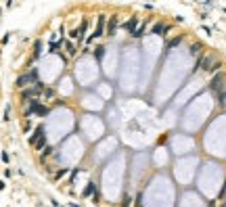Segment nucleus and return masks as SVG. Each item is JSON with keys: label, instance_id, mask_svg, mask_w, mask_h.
<instances>
[{"label": "nucleus", "instance_id": "nucleus-15", "mask_svg": "<svg viewBox=\"0 0 226 207\" xmlns=\"http://www.w3.org/2000/svg\"><path fill=\"white\" fill-rule=\"evenodd\" d=\"M220 105L226 107V92H220Z\"/></svg>", "mask_w": 226, "mask_h": 207}, {"label": "nucleus", "instance_id": "nucleus-8", "mask_svg": "<svg viewBox=\"0 0 226 207\" xmlns=\"http://www.w3.org/2000/svg\"><path fill=\"white\" fill-rule=\"evenodd\" d=\"M44 136V128L40 125V128H36V132L29 136V144H38V138H42Z\"/></svg>", "mask_w": 226, "mask_h": 207}, {"label": "nucleus", "instance_id": "nucleus-7", "mask_svg": "<svg viewBox=\"0 0 226 207\" xmlns=\"http://www.w3.org/2000/svg\"><path fill=\"white\" fill-rule=\"evenodd\" d=\"M168 29H170V27H168L166 23H155V25H153V34H155V36H163V34H168Z\"/></svg>", "mask_w": 226, "mask_h": 207}, {"label": "nucleus", "instance_id": "nucleus-11", "mask_svg": "<svg viewBox=\"0 0 226 207\" xmlns=\"http://www.w3.org/2000/svg\"><path fill=\"white\" fill-rule=\"evenodd\" d=\"M201 48H203V44H201V42H195V44L190 46V54H201Z\"/></svg>", "mask_w": 226, "mask_h": 207}, {"label": "nucleus", "instance_id": "nucleus-18", "mask_svg": "<svg viewBox=\"0 0 226 207\" xmlns=\"http://www.w3.org/2000/svg\"><path fill=\"white\" fill-rule=\"evenodd\" d=\"M178 42H180V38H174V40H172V42H170V44H168V48H172V46H176Z\"/></svg>", "mask_w": 226, "mask_h": 207}, {"label": "nucleus", "instance_id": "nucleus-12", "mask_svg": "<svg viewBox=\"0 0 226 207\" xmlns=\"http://www.w3.org/2000/svg\"><path fill=\"white\" fill-rule=\"evenodd\" d=\"M65 48H67V54H76V44H73L71 40L65 42Z\"/></svg>", "mask_w": 226, "mask_h": 207}, {"label": "nucleus", "instance_id": "nucleus-4", "mask_svg": "<svg viewBox=\"0 0 226 207\" xmlns=\"http://www.w3.org/2000/svg\"><path fill=\"white\" fill-rule=\"evenodd\" d=\"M40 92H42V86L38 84V86H34V88L25 90V92H23V98H25V100H32V103H36V96H38Z\"/></svg>", "mask_w": 226, "mask_h": 207}, {"label": "nucleus", "instance_id": "nucleus-19", "mask_svg": "<svg viewBox=\"0 0 226 207\" xmlns=\"http://www.w3.org/2000/svg\"><path fill=\"white\" fill-rule=\"evenodd\" d=\"M8 117H11V109H8V107H6V109H4V122H6V119H8Z\"/></svg>", "mask_w": 226, "mask_h": 207}, {"label": "nucleus", "instance_id": "nucleus-13", "mask_svg": "<svg viewBox=\"0 0 226 207\" xmlns=\"http://www.w3.org/2000/svg\"><path fill=\"white\" fill-rule=\"evenodd\" d=\"M144 29H147V25H144V23H140V25L136 27V32H134V34H132V36H134V38H140V36L144 34Z\"/></svg>", "mask_w": 226, "mask_h": 207}, {"label": "nucleus", "instance_id": "nucleus-9", "mask_svg": "<svg viewBox=\"0 0 226 207\" xmlns=\"http://www.w3.org/2000/svg\"><path fill=\"white\" fill-rule=\"evenodd\" d=\"M115 29H117V15H113V17L109 19V23H107V34L111 36V34H115Z\"/></svg>", "mask_w": 226, "mask_h": 207}, {"label": "nucleus", "instance_id": "nucleus-10", "mask_svg": "<svg viewBox=\"0 0 226 207\" xmlns=\"http://www.w3.org/2000/svg\"><path fill=\"white\" fill-rule=\"evenodd\" d=\"M124 27H126V32L134 34V32H136V19H130V21H128V23H126Z\"/></svg>", "mask_w": 226, "mask_h": 207}, {"label": "nucleus", "instance_id": "nucleus-2", "mask_svg": "<svg viewBox=\"0 0 226 207\" xmlns=\"http://www.w3.org/2000/svg\"><path fill=\"white\" fill-rule=\"evenodd\" d=\"M34 82H38V76H36V71H29L27 76H19L17 86H19V88H25V86H32Z\"/></svg>", "mask_w": 226, "mask_h": 207}, {"label": "nucleus", "instance_id": "nucleus-14", "mask_svg": "<svg viewBox=\"0 0 226 207\" xmlns=\"http://www.w3.org/2000/svg\"><path fill=\"white\" fill-rule=\"evenodd\" d=\"M40 48H42V42L38 40V42H36V46H34V59H38V57H40Z\"/></svg>", "mask_w": 226, "mask_h": 207}, {"label": "nucleus", "instance_id": "nucleus-6", "mask_svg": "<svg viewBox=\"0 0 226 207\" xmlns=\"http://www.w3.org/2000/svg\"><path fill=\"white\" fill-rule=\"evenodd\" d=\"M103 27H105V15H101V17H98V25H96V32H94V34H92V36H90V38H88L86 42H92L94 38H98V36L103 34Z\"/></svg>", "mask_w": 226, "mask_h": 207}, {"label": "nucleus", "instance_id": "nucleus-17", "mask_svg": "<svg viewBox=\"0 0 226 207\" xmlns=\"http://www.w3.org/2000/svg\"><path fill=\"white\" fill-rule=\"evenodd\" d=\"M44 94H46V96H48V98H52V96H54V92H52L50 88H46V90H44Z\"/></svg>", "mask_w": 226, "mask_h": 207}, {"label": "nucleus", "instance_id": "nucleus-16", "mask_svg": "<svg viewBox=\"0 0 226 207\" xmlns=\"http://www.w3.org/2000/svg\"><path fill=\"white\" fill-rule=\"evenodd\" d=\"M92 188H94V182H90V184H88V188L84 190V195H90V193H92Z\"/></svg>", "mask_w": 226, "mask_h": 207}, {"label": "nucleus", "instance_id": "nucleus-1", "mask_svg": "<svg viewBox=\"0 0 226 207\" xmlns=\"http://www.w3.org/2000/svg\"><path fill=\"white\" fill-rule=\"evenodd\" d=\"M218 67H220V61H216V57H214V54H203V57L199 59V63H197L195 71H201V69H209V71H216Z\"/></svg>", "mask_w": 226, "mask_h": 207}, {"label": "nucleus", "instance_id": "nucleus-20", "mask_svg": "<svg viewBox=\"0 0 226 207\" xmlns=\"http://www.w3.org/2000/svg\"><path fill=\"white\" fill-rule=\"evenodd\" d=\"M124 207H130V197H126V201H124Z\"/></svg>", "mask_w": 226, "mask_h": 207}, {"label": "nucleus", "instance_id": "nucleus-3", "mask_svg": "<svg viewBox=\"0 0 226 207\" xmlns=\"http://www.w3.org/2000/svg\"><path fill=\"white\" fill-rule=\"evenodd\" d=\"M224 82H226V76L224 73H218L214 80H212V84H209V88L214 90V92H220L222 88H224Z\"/></svg>", "mask_w": 226, "mask_h": 207}, {"label": "nucleus", "instance_id": "nucleus-5", "mask_svg": "<svg viewBox=\"0 0 226 207\" xmlns=\"http://www.w3.org/2000/svg\"><path fill=\"white\" fill-rule=\"evenodd\" d=\"M86 27H88V23L86 21H82V25H80V29H73V32H69V38L71 40H84V34H86Z\"/></svg>", "mask_w": 226, "mask_h": 207}]
</instances>
